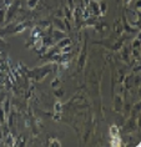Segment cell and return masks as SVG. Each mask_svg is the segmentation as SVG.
<instances>
[{
  "instance_id": "cell-1",
  "label": "cell",
  "mask_w": 141,
  "mask_h": 147,
  "mask_svg": "<svg viewBox=\"0 0 141 147\" xmlns=\"http://www.w3.org/2000/svg\"><path fill=\"white\" fill-rule=\"evenodd\" d=\"M20 5V0H14L12 4L9 5V8L6 9V15H5V23H9V20L13 19V16L16 14V11L19 10Z\"/></svg>"
},
{
  "instance_id": "cell-4",
  "label": "cell",
  "mask_w": 141,
  "mask_h": 147,
  "mask_svg": "<svg viewBox=\"0 0 141 147\" xmlns=\"http://www.w3.org/2000/svg\"><path fill=\"white\" fill-rule=\"evenodd\" d=\"M136 127H137V123L135 122V119H131L125 125V132H127V134L129 132H132V131L136 130Z\"/></svg>"
},
{
  "instance_id": "cell-9",
  "label": "cell",
  "mask_w": 141,
  "mask_h": 147,
  "mask_svg": "<svg viewBox=\"0 0 141 147\" xmlns=\"http://www.w3.org/2000/svg\"><path fill=\"white\" fill-rule=\"evenodd\" d=\"M4 145L5 146H15V141H14L13 136L10 135V134L6 135V138H5V141H4Z\"/></svg>"
},
{
  "instance_id": "cell-2",
  "label": "cell",
  "mask_w": 141,
  "mask_h": 147,
  "mask_svg": "<svg viewBox=\"0 0 141 147\" xmlns=\"http://www.w3.org/2000/svg\"><path fill=\"white\" fill-rule=\"evenodd\" d=\"M53 26L54 29L56 30H60V31H68L66 30V25H65V20L62 18H59V16H55L53 19Z\"/></svg>"
},
{
  "instance_id": "cell-18",
  "label": "cell",
  "mask_w": 141,
  "mask_h": 147,
  "mask_svg": "<svg viewBox=\"0 0 141 147\" xmlns=\"http://www.w3.org/2000/svg\"><path fill=\"white\" fill-rule=\"evenodd\" d=\"M55 95H56V96H59V97H61L62 95H64V91H62V90H60V91L56 90V91H55Z\"/></svg>"
},
{
  "instance_id": "cell-11",
  "label": "cell",
  "mask_w": 141,
  "mask_h": 147,
  "mask_svg": "<svg viewBox=\"0 0 141 147\" xmlns=\"http://www.w3.org/2000/svg\"><path fill=\"white\" fill-rule=\"evenodd\" d=\"M64 13H65V16H66V20H73L74 18H73V10L69 8V6H66V8L64 9Z\"/></svg>"
},
{
  "instance_id": "cell-6",
  "label": "cell",
  "mask_w": 141,
  "mask_h": 147,
  "mask_svg": "<svg viewBox=\"0 0 141 147\" xmlns=\"http://www.w3.org/2000/svg\"><path fill=\"white\" fill-rule=\"evenodd\" d=\"M114 106H115V111H117V112L122 110V106H124V101H122V98H121L120 95L115 96V104H114Z\"/></svg>"
},
{
  "instance_id": "cell-20",
  "label": "cell",
  "mask_w": 141,
  "mask_h": 147,
  "mask_svg": "<svg viewBox=\"0 0 141 147\" xmlns=\"http://www.w3.org/2000/svg\"><path fill=\"white\" fill-rule=\"evenodd\" d=\"M122 3H124L125 6H129V5L132 3V0H122Z\"/></svg>"
},
{
  "instance_id": "cell-5",
  "label": "cell",
  "mask_w": 141,
  "mask_h": 147,
  "mask_svg": "<svg viewBox=\"0 0 141 147\" xmlns=\"http://www.w3.org/2000/svg\"><path fill=\"white\" fill-rule=\"evenodd\" d=\"M56 42H58V47H59V49H64V47H66V46H71V40H70V38H68V36L60 39Z\"/></svg>"
},
{
  "instance_id": "cell-17",
  "label": "cell",
  "mask_w": 141,
  "mask_h": 147,
  "mask_svg": "<svg viewBox=\"0 0 141 147\" xmlns=\"http://www.w3.org/2000/svg\"><path fill=\"white\" fill-rule=\"evenodd\" d=\"M50 145H53V146H61V143L58 141V140H51L50 141Z\"/></svg>"
},
{
  "instance_id": "cell-15",
  "label": "cell",
  "mask_w": 141,
  "mask_h": 147,
  "mask_svg": "<svg viewBox=\"0 0 141 147\" xmlns=\"http://www.w3.org/2000/svg\"><path fill=\"white\" fill-rule=\"evenodd\" d=\"M139 45H140V39L136 38L135 40H134V42H132V47H134V49H137V47H139Z\"/></svg>"
},
{
  "instance_id": "cell-14",
  "label": "cell",
  "mask_w": 141,
  "mask_h": 147,
  "mask_svg": "<svg viewBox=\"0 0 141 147\" xmlns=\"http://www.w3.org/2000/svg\"><path fill=\"white\" fill-rule=\"evenodd\" d=\"M110 143H111V145H113V146H117V145L120 146V145H121V140L117 136H115V137H113V138H111Z\"/></svg>"
},
{
  "instance_id": "cell-13",
  "label": "cell",
  "mask_w": 141,
  "mask_h": 147,
  "mask_svg": "<svg viewBox=\"0 0 141 147\" xmlns=\"http://www.w3.org/2000/svg\"><path fill=\"white\" fill-rule=\"evenodd\" d=\"M39 1L40 0H28V8L29 9H35L36 6H38V4H39Z\"/></svg>"
},
{
  "instance_id": "cell-7",
  "label": "cell",
  "mask_w": 141,
  "mask_h": 147,
  "mask_svg": "<svg viewBox=\"0 0 141 147\" xmlns=\"http://www.w3.org/2000/svg\"><path fill=\"white\" fill-rule=\"evenodd\" d=\"M66 36V32L65 31H60V30H56V29H54V31H53V40H55V41H59L60 39L62 38H65Z\"/></svg>"
},
{
  "instance_id": "cell-3",
  "label": "cell",
  "mask_w": 141,
  "mask_h": 147,
  "mask_svg": "<svg viewBox=\"0 0 141 147\" xmlns=\"http://www.w3.org/2000/svg\"><path fill=\"white\" fill-rule=\"evenodd\" d=\"M86 62V44H84L83 51H81L80 56H79V61H77V66H79V70L84 69V65Z\"/></svg>"
},
{
  "instance_id": "cell-16",
  "label": "cell",
  "mask_w": 141,
  "mask_h": 147,
  "mask_svg": "<svg viewBox=\"0 0 141 147\" xmlns=\"http://www.w3.org/2000/svg\"><path fill=\"white\" fill-rule=\"evenodd\" d=\"M61 104H60V102H56V104H55V112H56V113H59V112H60L61 111Z\"/></svg>"
},
{
  "instance_id": "cell-19",
  "label": "cell",
  "mask_w": 141,
  "mask_h": 147,
  "mask_svg": "<svg viewBox=\"0 0 141 147\" xmlns=\"http://www.w3.org/2000/svg\"><path fill=\"white\" fill-rule=\"evenodd\" d=\"M141 9V0H137L136 1V11H139Z\"/></svg>"
},
{
  "instance_id": "cell-22",
  "label": "cell",
  "mask_w": 141,
  "mask_h": 147,
  "mask_svg": "<svg viewBox=\"0 0 141 147\" xmlns=\"http://www.w3.org/2000/svg\"><path fill=\"white\" fill-rule=\"evenodd\" d=\"M68 3H69V8L74 9V0H68Z\"/></svg>"
},
{
  "instance_id": "cell-8",
  "label": "cell",
  "mask_w": 141,
  "mask_h": 147,
  "mask_svg": "<svg viewBox=\"0 0 141 147\" xmlns=\"http://www.w3.org/2000/svg\"><path fill=\"white\" fill-rule=\"evenodd\" d=\"M5 15H6V8L5 6H0V26L5 24Z\"/></svg>"
},
{
  "instance_id": "cell-10",
  "label": "cell",
  "mask_w": 141,
  "mask_h": 147,
  "mask_svg": "<svg viewBox=\"0 0 141 147\" xmlns=\"http://www.w3.org/2000/svg\"><path fill=\"white\" fill-rule=\"evenodd\" d=\"M110 136L111 137H115V136H119V132H120V130H119V127L116 126V125H113V126H110Z\"/></svg>"
},
{
  "instance_id": "cell-23",
  "label": "cell",
  "mask_w": 141,
  "mask_h": 147,
  "mask_svg": "<svg viewBox=\"0 0 141 147\" xmlns=\"http://www.w3.org/2000/svg\"><path fill=\"white\" fill-rule=\"evenodd\" d=\"M84 1H85V5H87V4H89V1H90V0H84Z\"/></svg>"
},
{
  "instance_id": "cell-21",
  "label": "cell",
  "mask_w": 141,
  "mask_h": 147,
  "mask_svg": "<svg viewBox=\"0 0 141 147\" xmlns=\"http://www.w3.org/2000/svg\"><path fill=\"white\" fill-rule=\"evenodd\" d=\"M13 1H14V0H3V3H4V4H5L6 6H9V5L13 3Z\"/></svg>"
},
{
  "instance_id": "cell-12",
  "label": "cell",
  "mask_w": 141,
  "mask_h": 147,
  "mask_svg": "<svg viewBox=\"0 0 141 147\" xmlns=\"http://www.w3.org/2000/svg\"><path fill=\"white\" fill-rule=\"evenodd\" d=\"M99 9H100V15H104V14L106 13V10H107V5H106V3L102 1L101 3H99Z\"/></svg>"
}]
</instances>
